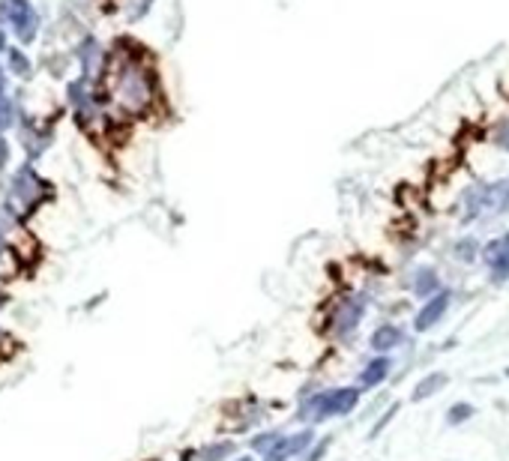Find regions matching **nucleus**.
<instances>
[{"instance_id": "obj_1", "label": "nucleus", "mask_w": 509, "mask_h": 461, "mask_svg": "<svg viewBox=\"0 0 509 461\" xmlns=\"http://www.w3.org/2000/svg\"><path fill=\"white\" fill-rule=\"evenodd\" d=\"M111 96H114V102H118L120 109L129 111V114L147 111L150 100H154V84H150V73H147L145 66L132 64V60H123V64L114 69Z\"/></svg>"}, {"instance_id": "obj_2", "label": "nucleus", "mask_w": 509, "mask_h": 461, "mask_svg": "<svg viewBox=\"0 0 509 461\" xmlns=\"http://www.w3.org/2000/svg\"><path fill=\"white\" fill-rule=\"evenodd\" d=\"M360 404V387H342V389H327L303 402L300 420L303 422H324L329 416H347Z\"/></svg>"}, {"instance_id": "obj_3", "label": "nucleus", "mask_w": 509, "mask_h": 461, "mask_svg": "<svg viewBox=\"0 0 509 461\" xmlns=\"http://www.w3.org/2000/svg\"><path fill=\"white\" fill-rule=\"evenodd\" d=\"M0 13H4V19L10 22V28L15 30V37L22 42H31L33 33H37V13H33V6L28 0H4V6H0Z\"/></svg>"}, {"instance_id": "obj_4", "label": "nucleus", "mask_w": 509, "mask_h": 461, "mask_svg": "<svg viewBox=\"0 0 509 461\" xmlns=\"http://www.w3.org/2000/svg\"><path fill=\"white\" fill-rule=\"evenodd\" d=\"M365 315V297H347L342 303L336 306L333 317H329V324H333V333L336 335H347L354 333L356 326H360Z\"/></svg>"}, {"instance_id": "obj_5", "label": "nucleus", "mask_w": 509, "mask_h": 461, "mask_svg": "<svg viewBox=\"0 0 509 461\" xmlns=\"http://www.w3.org/2000/svg\"><path fill=\"white\" fill-rule=\"evenodd\" d=\"M312 440H315V434H312L309 429H303L297 434H288V438H279L270 449L264 452V461H288L294 456H300V452H306L312 447Z\"/></svg>"}, {"instance_id": "obj_6", "label": "nucleus", "mask_w": 509, "mask_h": 461, "mask_svg": "<svg viewBox=\"0 0 509 461\" xmlns=\"http://www.w3.org/2000/svg\"><path fill=\"white\" fill-rule=\"evenodd\" d=\"M450 303H452L450 291H441V294H434L432 300H426V306L419 309L417 317H414V330L417 333H428L434 324H441L443 315H446V309H450Z\"/></svg>"}, {"instance_id": "obj_7", "label": "nucleus", "mask_w": 509, "mask_h": 461, "mask_svg": "<svg viewBox=\"0 0 509 461\" xmlns=\"http://www.w3.org/2000/svg\"><path fill=\"white\" fill-rule=\"evenodd\" d=\"M39 186H42V180L33 174V168H22L13 183V201L24 204V210L31 213L39 204Z\"/></svg>"}, {"instance_id": "obj_8", "label": "nucleus", "mask_w": 509, "mask_h": 461, "mask_svg": "<svg viewBox=\"0 0 509 461\" xmlns=\"http://www.w3.org/2000/svg\"><path fill=\"white\" fill-rule=\"evenodd\" d=\"M482 261L488 264L491 279L495 282H509V249L504 246V240H495L482 249Z\"/></svg>"}, {"instance_id": "obj_9", "label": "nucleus", "mask_w": 509, "mask_h": 461, "mask_svg": "<svg viewBox=\"0 0 509 461\" xmlns=\"http://www.w3.org/2000/svg\"><path fill=\"white\" fill-rule=\"evenodd\" d=\"M405 342V330H401V326H396V324H383V326H378V330L372 333V339H369V344H372V351L374 353H390L392 348H399V344Z\"/></svg>"}, {"instance_id": "obj_10", "label": "nucleus", "mask_w": 509, "mask_h": 461, "mask_svg": "<svg viewBox=\"0 0 509 461\" xmlns=\"http://www.w3.org/2000/svg\"><path fill=\"white\" fill-rule=\"evenodd\" d=\"M390 369H392L390 357H374L372 362H365V369L360 371V389H374V387H381L383 380L390 378Z\"/></svg>"}, {"instance_id": "obj_11", "label": "nucleus", "mask_w": 509, "mask_h": 461, "mask_svg": "<svg viewBox=\"0 0 509 461\" xmlns=\"http://www.w3.org/2000/svg\"><path fill=\"white\" fill-rule=\"evenodd\" d=\"M410 291L423 300H432L434 294H441V279H437V273L432 267H423V270H417L414 282H410Z\"/></svg>"}, {"instance_id": "obj_12", "label": "nucleus", "mask_w": 509, "mask_h": 461, "mask_svg": "<svg viewBox=\"0 0 509 461\" xmlns=\"http://www.w3.org/2000/svg\"><path fill=\"white\" fill-rule=\"evenodd\" d=\"M446 387V375L443 371H434V375H426L423 380H419V384L414 387V402H426L428 396H434L437 389H443Z\"/></svg>"}, {"instance_id": "obj_13", "label": "nucleus", "mask_w": 509, "mask_h": 461, "mask_svg": "<svg viewBox=\"0 0 509 461\" xmlns=\"http://www.w3.org/2000/svg\"><path fill=\"white\" fill-rule=\"evenodd\" d=\"M491 189V210L495 213H506L509 210V177L504 183H495V186H488Z\"/></svg>"}, {"instance_id": "obj_14", "label": "nucleus", "mask_w": 509, "mask_h": 461, "mask_svg": "<svg viewBox=\"0 0 509 461\" xmlns=\"http://www.w3.org/2000/svg\"><path fill=\"white\" fill-rule=\"evenodd\" d=\"M479 255H482V249H479V243H477V240H461V243H455V258L464 261V264L477 261Z\"/></svg>"}, {"instance_id": "obj_15", "label": "nucleus", "mask_w": 509, "mask_h": 461, "mask_svg": "<svg viewBox=\"0 0 509 461\" xmlns=\"http://www.w3.org/2000/svg\"><path fill=\"white\" fill-rule=\"evenodd\" d=\"M470 416H473V404L459 402V404H452L450 411H446V422H450V425H459V422H468Z\"/></svg>"}, {"instance_id": "obj_16", "label": "nucleus", "mask_w": 509, "mask_h": 461, "mask_svg": "<svg viewBox=\"0 0 509 461\" xmlns=\"http://www.w3.org/2000/svg\"><path fill=\"white\" fill-rule=\"evenodd\" d=\"M10 64H13V69L19 75H28L31 73V64H28V57H24L22 51H10Z\"/></svg>"}, {"instance_id": "obj_17", "label": "nucleus", "mask_w": 509, "mask_h": 461, "mask_svg": "<svg viewBox=\"0 0 509 461\" xmlns=\"http://www.w3.org/2000/svg\"><path fill=\"white\" fill-rule=\"evenodd\" d=\"M13 126V105L6 100H0V132Z\"/></svg>"}, {"instance_id": "obj_18", "label": "nucleus", "mask_w": 509, "mask_h": 461, "mask_svg": "<svg viewBox=\"0 0 509 461\" xmlns=\"http://www.w3.org/2000/svg\"><path fill=\"white\" fill-rule=\"evenodd\" d=\"M6 159H10V144H6V141L0 138V168L6 165Z\"/></svg>"}, {"instance_id": "obj_19", "label": "nucleus", "mask_w": 509, "mask_h": 461, "mask_svg": "<svg viewBox=\"0 0 509 461\" xmlns=\"http://www.w3.org/2000/svg\"><path fill=\"white\" fill-rule=\"evenodd\" d=\"M4 91H6V75H4V69H0V100H4Z\"/></svg>"}, {"instance_id": "obj_20", "label": "nucleus", "mask_w": 509, "mask_h": 461, "mask_svg": "<svg viewBox=\"0 0 509 461\" xmlns=\"http://www.w3.org/2000/svg\"><path fill=\"white\" fill-rule=\"evenodd\" d=\"M0 48H6V39H4V30H0Z\"/></svg>"}, {"instance_id": "obj_21", "label": "nucleus", "mask_w": 509, "mask_h": 461, "mask_svg": "<svg viewBox=\"0 0 509 461\" xmlns=\"http://www.w3.org/2000/svg\"><path fill=\"white\" fill-rule=\"evenodd\" d=\"M500 240H504V246H506V249H509V234H506V237H500Z\"/></svg>"}, {"instance_id": "obj_22", "label": "nucleus", "mask_w": 509, "mask_h": 461, "mask_svg": "<svg viewBox=\"0 0 509 461\" xmlns=\"http://www.w3.org/2000/svg\"><path fill=\"white\" fill-rule=\"evenodd\" d=\"M237 461H252V458H237Z\"/></svg>"}]
</instances>
